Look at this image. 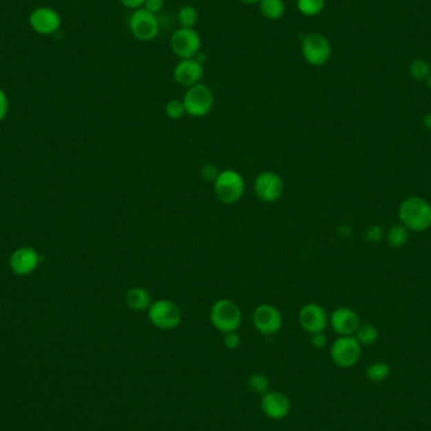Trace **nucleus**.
<instances>
[{"instance_id": "obj_1", "label": "nucleus", "mask_w": 431, "mask_h": 431, "mask_svg": "<svg viewBox=\"0 0 431 431\" xmlns=\"http://www.w3.org/2000/svg\"><path fill=\"white\" fill-rule=\"evenodd\" d=\"M399 219L409 231H426L431 227V205L424 198H406L399 207Z\"/></svg>"}, {"instance_id": "obj_2", "label": "nucleus", "mask_w": 431, "mask_h": 431, "mask_svg": "<svg viewBox=\"0 0 431 431\" xmlns=\"http://www.w3.org/2000/svg\"><path fill=\"white\" fill-rule=\"evenodd\" d=\"M213 190L219 202L225 205H234L241 199L245 193V182L239 172L226 169L219 172L213 182Z\"/></svg>"}, {"instance_id": "obj_3", "label": "nucleus", "mask_w": 431, "mask_h": 431, "mask_svg": "<svg viewBox=\"0 0 431 431\" xmlns=\"http://www.w3.org/2000/svg\"><path fill=\"white\" fill-rule=\"evenodd\" d=\"M210 319L213 327L223 334L236 332L241 324V309L232 300L219 299L211 308Z\"/></svg>"}, {"instance_id": "obj_4", "label": "nucleus", "mask_w": 431, "mask_h": 431, "mask_svg": "<svg viewBox=\"0 0 431 431\" xmlns=\"http://www.w3.org/2000/svg\"><path fill=\"white\" fill-rule=\"evenodd\" d=\"M182 101L186 114L192 117H205L212 111L214 95L210 86L199 82L188 88Z\"/></svg>"}, {"instance_id": "obj_5", "label": "nucleus", "mask_w": 431, "mask_h": 431, "mask_svg": "<svg viewBox=\"0 0 431 431\" xmlns=\"http://www.w3.org/2000/svg\"><path fill=\"white\" fill-rule=\"evenodd\" d=\"M148 318L155 328L172 330L182 322V312L176 303L170 300H157L148 309Z\"/></svg>"}, {"instance_id": "obj_6", "label": "nucleus", "mask_w": 431, "mask_h": 431, "mask_svg": "<svg viewBox=\"0 0 431 431\" xmlns=\"http://www.w3.org/2000/svg\"><path fill=\"white\" fill-rule=\"evenodd\" d=\"M301 54L310 66H324L332 56V46L327 37L321 33H310L301 41Z\"/></svg>"}, {"instance_id": "obj_7", "label": "nucleus", "mask_w": 431, "mask_h": 431, "mask_svg": "<svg viewBox=\"0 0 431 431\" xmlns=\"http://www.w3.org/2000/svg\"><path fill=\"white\" fill-rule=\"evenodd\" d=\"M362 354V345L354 336H341L330 347V359L341 368L357 365Z\"/></svg>"}, {"instance_id": "obj_8", "label": "nucleus", "mask_w": 431, "mask_h": 431, "mask_svg": "<svg viewBox=\"0 0 431 431\" xmlns=\"http://www.w3.org/2000/svg\"><path fill=\"white\" fill-rule=\"evenodd\" d=\"M129 30L132 37L140 42H150L159 33V22L157 14L150 13L146 8L132 12L129 18Z\"/></svg>"}, {"instance_id": "obj_9", "label": "nucleus", "mask_w": 431, "mask_h": 431, "mask_svg": "<svg viewBox=\"0 0 431 431\" xmlns=\"http://www.w3.org/2000/svg\"><path fill=\"white\" fill-rule=\"evenodd\" d=\"M201 46V37L194 28H178L170 37V50L178 59H196Z\"/></svg>"}, {"instance_id": "obj_10", "label": "nucleus", "mask_w": 431, "mask_h": 431, "mask_svg": "<svg viewBox=\"0 0 431 431\" xmlns=\"http://www.w3.org/2000/svg\"><path fill=\"white\" fill-rule=\"evenodd\" d=\"M254 190L260 201H263L265 203H272L283 196L284 182L278 173L265 170L256 176Z\"/></svg>"}, {"instance_id": "obj_11", "label": "nucleus", "mask_w": 431, "mask_h": 431, "mask_svg": "<svg viewBox=\"0 0 431 431\" xmlns=\"http://www.w3.org/2000/svg\"><path fill=\"white\" fill-rule=\"evenodd\" d=\"M30 28L41 36H51L61 28V15L51 7H38L30 14Z\"/></svg>"}, {"instance_id": "obj_12", "label": "nucleus", "mask_w": 431, "mask_h": 431, "mask_svg": "<svg viewBox=\"0 0 431 431\" xmlns=\"http://www.w3.org/2000/svg\"><path fill=\"white\" fill-rule=\"evenodd\" d=\"M255 328L263 336L277 334L283 327V317L278 308L271 304H261L252 314Z\"/></svg>"}, {"instance_id": "obj_13", "label": "nucleus", "mask_w": 431, "mask_h": 431, "mask_svg": "<svg viewBox=\"0 0 431 431\" xmlns=\"http://www.w3.org/2000/svg\"><path fill=\"white\" fill-rule=\"evenodd\" d=\"M329 318L325 309L317 303H308L300 309L299 324L310 336L323 333L328 325Z\"/></svg>"}, {"instance_id": "obj_14", "label": "nucleus", "mask_w": 431, "mask_h": 431, "mask_svg": "<svg viewBox=\"0 0 431 431\" xmlns=\"http://www.w3.org/2000/svg\"><path fill=\"white\" fill-rule=\"evenodd\" d=\"M289 397L277 390H269L261 396V410L271 420H283L290 412Z\"/></svg>"}, {"instance_id": "obj_15", "label": "nucleus", "mask_w": 431, "mask_h": 431, "mask_svg": "<svg viewBox=\"0 0 431 431\" xmlns=\"http://www.w3.org/2000/svg\"><path fill=\"white\" fill-rule=\"evenodd\" d=\"M39 254L30 246H22L15 250L9 257L10 270L18 277H27L36 270L39 265Z\"/></svg>"}, {"instance_id": "obj_16", "label": "nucleus", "mask_w": 431, "mask_h": 431, "mask_svg": "<svg viewBox=\"0 0 431 431\" xmlns=\"http://www.w3.org/2000/svg\"><path fill=\"white\" fill-rule=\"evenodd\" d=\"M330 327L339 336H354L361 325L359 317L351 308H337L329 318Z\"/></svg>"}, {"instance_id": "obj_17", "label": "nucleus", "mask_w": 431, "mask_h": 431, "mask_svg": "<svg viewBox=\"0 0 431 431\" xmlns=\"http://www.w3.org/2000/svg\"><path fill=\"white\" fill-rule=\"evenodd\" d=\"M203 77L202 62L197 59H181L173 70V79L184 88L197 85Z\"/></svg>"}, {"instance_id": "obj_18", "label": "nucleus", "mask_w": 431, "mask_h": 431, "mask_svg": "<svg viewBox=\"0 0 431 431\" xmlns=\"http://www.w3.org/2000/svg\"><path fill=\"white\" fill-rule=\"evenodd\" d=\"M125 303L134 312H144L150 307L152 298L149 292L144 288L134 286L125 294Z\"/></svg>"}, {"instance_id": "obj_19", "label": "nucleus", "mask_w": 431, "mask_h": 431, "mask_svg": "<svg viewBox=\"0 0 431 431\" xmlns=\"http://www.w3.org/2000/svg\"><path fill=\"white\" fill-rule=\"evenodd\" d=\"M257 4L263 18L269 21H278L285 14L284 0H260Z\"/></svg>"}, {"instance_id": "obj_20", "label": "nucleus", "mask_w": 431, "mask_h": 431, "mask_svg": "<svg viewBox=\"0 0 431 431\" xmlns=\"http://www.w3.org/2000/svg\"><path fill=\"white\" fill-rule=\"evenodd\" d=\"M177 22L179 28H194L198 22V12L196 8L186 4L178 9Z\"/></svg>"}, {"instance_id": "obj_21", "label": "nucleus", "mask_w": 431, "mask_h": 431, "mask_svg": "<svg viewBox=\"0 0 431 431\" xmlns=\"http://www.w3.org/2000/svg\"><path fill=\"white\" fill-rule=\"evenodd\" d=\"M386 239H388V245L391 248L399 249V248L405 246L409 241V230L401 223L395 225L388 230Z\"/></svg>"}, {"instance_id": "obj_22", "label": "nucleus", "mask_w": 431, "mask_h": 431, "mask_svg": "<svg viewBox=\"0 0 431 431\" xmlns=\"http://www.w3.org/2000/svg\"><path fill=\"white\" fill-rule=\"evenodd\" d=\"M300 14L315 17L321 14L325 7V0H295Z\"/></svg>"}, {"instance_id": "obj_23", "label": "nucleus", "mask_w": 431, "mask_h": 431, "mask_svg": "<svg viewBox=\"0 0 431 431\" xmlns=\"http://www.w3.org/2000/svg\"><path fill=\"white\" fill-rule=\"evenodd\" d=\"M410 76L417 81H424L429 79L431 67L429 62L424 59H414L409 67Z\"/></svg>"}, {"instance_id": "obj_24", "label": "nucleus", "mask_w": 431, "mask_h": 431, "mask_svg": "<svg viewBox=\"0 0 431 431\" xmlns=\"http://www.w3.org/2000/svg\"><path fill=\"white\" fill-rule=\"evenodd\" d=\"M354 337L361 345H371L377 341L379 330L372 324H361Z\"/></svg>"}, {"instance_id": "obj_25", "label": "nucleus", "mask_w": 431, "mask_h": 431, "mask_svg": "<svg viewBox=\"0 0 431 431\" xmlns=\"http://www.w3.org/2000/svg\"><path fill=\"white\" fill-rule=\"evenodd\" d=\"M248 385L254 394L263 396L265 392L269 391L270 381H269V377H266L263 373L256 372L250 376Z\"/></svg>"}, {"instance_id": "obj_26", "label": "nucleus", "mask_w": 431, "mask_h": 431, "mask_svg": "<svg viewBox=\"0 0 431 431\" xmlns=\"http://www.w3.org/2000/svg\"><path fill=\"white\" fill-rule=\"evenodd\" d=\"M390 374V367L383 362H376L367 368L365 376L370 382L380 383L386 380Z\"/></svg>"}, {"instance_id": "obj_27", "label": "nucleus", "mask_w": 431, "mask_h": 431, "mask_svg": "<svg viewBox=\"0 0 431 431\" xmlns=\"http://www.w3.org/2000/svg\"><path fill=\"white\" fill-rule=\"evenodd\" d=\"M166 114L169 119H173V120H178L183 117V115L186 114V109H184V105L181 100H170L166 105Z\"/></svg>"}, {"instance_id": "obj_28", "label": "nucleus", "mask_w": 431, "mask_h": 431, "mask_svg": "<svg viewBox=\"0 0 431 431\" xmlns=\"http://www.w3.org/2000/svg\"><path fill=\"white\" fill-rule=\"evenodd\" d=\"M240 343H241V339H240V336L237 334V332H228V333H225V337H223V345L226 347L227 350H237L239 347H240Z\"/></svg>"}, {"instance_id": "obj_29", "label": "nucleus", "mask_w": 431, "mask_h": 431, "mask_svg": "<svg viewBox=\"0 0 431 431\" xmlns=\"http://www.w3.org/2000/svg\"><path fill=\"white\" fill-rule=\"evenodd\" d=\"M166 6V0H146L144 7L146 10H149L153 14H158L161 12V9Z\"/></svg>"}, {"instance_id": "obj_30", "label": "nucleus", "mask_w": 431, "mask_h": 431, "mask_svg": "<svg viewBox=\"0 0 431 431\" xmlns=\"http://www.w3.org/2000/svg\"><path fill=\"white\" fill-rule=\"evenodd\" d=\"M9 111V99L7 94L0 88V123L7 117Z\"/></svg>"}, {"instance_id": "obj_31", "label": "nucleus", "mask_w": 431, "mask_h": 431, "mask_svg": "<svg viewBox=\"0 0 431 431\" xmlns=\"http://www.w3.org/2000/svg\"><path fill=\"white\" fill-rule=\"evenodd\" d=\"M310 343H312V345H313L314 348H317V350H322V348H324V347L327 345V337L324 334V332H323V333L312 334Z\"/></svg>"}, {"instance_id": "obj_32", "label": "nucleus", "mask_w": 431, "mask_h": 431, "mask_svg": "<svg viewBox=\"0 0 431 431\" xmlns=\"http://www.w3.org/2000/svg\"><path fill=\"white\" fill-rule=\"evenodd\" d=\"M382 234H383V231L381 230L380 226H372L367 230L365 236H367V240L374 242L380 241Z\"/></svg>"}, {"instance_id": "obj_33", "label": "nucleus", "mask_w": 431, "mask_h": 431, "mask_svg": "<svg viewBox=\"0 0 431 431\" xmlns=\"http://www.w3.org/2000/svg\"><path fill=\"white\" fill-rule=\"evenodd\" d=\"M219 172H217V169L213 167L212 164H207L202 169V176L203 178H207L208 181H213L216 179V177L219 176Z\"/></svg>"}, {"instance_id": "obj_34", "label": "nucleus", "mask_w": 431, "mask_h": 431, "mask_svg": "<svg viewBox=\"0 0 431 431\" xmlns=\"http://www.w3.org/2000/svg\"><path fill=\"white\" fill-rule=\"evenodd\" d=\"M125 8H129L132 10H137L140 8L144 7V1L146 0H119Z\"/></svg>"}, {"instance_id": "obj_35", "label": "nucleus", "mask_w": 431, "mask_h": 431, "mask_svg": "<svg viewBox=\"0 0 431 431\" xmlns=\"http://www.w3.org/2000/svg\"><path fill=\"white\" fill-rule=\"evenodd\" d=\"M423 123H424L426 129L431 130V112L425 115L424 119H423Z\"/></svg>"}, {"instance_id": "obj_36", "label": "nucleus", "mask_w": 431, "mask_h": 431, "mask_svg": "<svg viewBox=\"0 0 431 431\" xmlns=\"http://www.w3.org/2000/svg\"><path fill=\"white\" fill-rule=\"evenodd\" d=\"M237 1H240L242 4H249V6H251V4H257L260 0H237Z\"/></svg>"}, {"instance_id": "obj_37", "label": "nucleus", "mask_w": 431, "mask_h": 431, "mask_svg": "<svg viewBox=\"0 0 431 431\" xmlns=\"http://www.w3.org/2000/svg\"><path fill=\"white\" fill-rule=\"evenodd\" d=\"M428 86H429V88H430L431 90V73H430V76H429V79H428Z\"/></svg>"}, {"instance_id": "obj_38", "label": "nucleus", "mask_w": 431, "mask_h": 431, "mask_svg": "<svg viewBox=\"0 0 431 431\" xmlns=\"http://www.w3.org/2000/svg\"><path fill=\"white\" fill-rule=\"evenodd\" d=\"M430 143H431V138H430Z\"/></svg>"}]
</instances>
